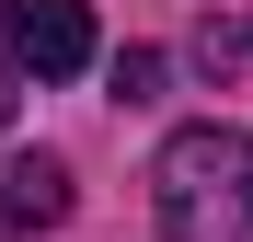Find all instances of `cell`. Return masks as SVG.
<instances>
[{
    "mask_svg": "<svg viewBox=\"0 0 253 242\" xmlns=\"http://www.w3.org/2000/svg\"><path fill=\"white\" fill-rule=\"evenodd\" d=\"M173 242H253V139L242 127H173L150 161Z\"/></svg>",
    "mask_w": 253,
    "mask_h": 242,
    "instance_id": "6da1fadb",
    "label": "cell"
},
{
    "mask_svg": "<svg viewBox=\"0 0 253 242\" xmlns=\"http://www.w3.org/2000/svg\"><path fill=\"white\" fill-rule=\"evenodd\" d=\"M0 23H12V58L35 81H81L92 69V0H0Z\"/></svg>",
    "mask_w": 253,
    "mask_h": 242,
    "instance_id": "7a4b0ae2",
    "label": "cell"
},
{
    "mask_svg": "<svg viewBox=\"0 0 253 242\" xmlns=\"http://www.w3.org/2000/svg\"><path fill=\"white\" fill-rule=\"evenodd\" d=\"M69 219V173L46 150H23V161H0V242H35V231H58Z\"/></svg>",
    "mask_w": 253,
    "mask_h": 242,
    "instance_id": "3957f363",
    "label": "cell"
},
{
    "mask_svg": "<svg viewBox=\"0 0 253 242\" xmlns=\"http://www.w3.org/2000/svg\"><path fill=\"white\" fill-rule=\"evenodd\" d=\"M150 81H161V58H150V47H126V58H115V93H126V104H150Z\"/></svg>",
    "mask_w": 253,
    "mask_h": 242,
    "instance_id": "277c9868",
    "label": "cell"
},
{
    "mask_svg": "<svg viewBox=\"0 0 253 242\" xmlns=\"http://www.w3.org/2000/svg\"><path fill=\"white\" fill-rule=\"evenodd\" d=\"M12 69H23V58H12V23H0V115H12Z\"/></svg>",
    "mask_w": 253,
    "mask_h": 242,
    "instance_id": "5b68a950",
    "label": "cell"
}]
</instances>
